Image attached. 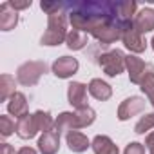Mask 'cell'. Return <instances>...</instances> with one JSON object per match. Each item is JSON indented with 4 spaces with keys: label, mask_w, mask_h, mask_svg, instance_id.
<instances>
[{
    "label": "cell",
    "mask_w": 154,
    "mask_h": 154,
    "mask_svg": "<svg viewBox=\"0 0 154 154\" xmlns=\"http://www.w3.org/2000/svg\"><path fill=\"white\" fill-rule=\"evenodd\" d=\"M45 72H47V63L45 62L29 60V62H24L17 69V82L20 85L31 87V85L38 84V80L42 78V74H45Z\"/></svg>",
    "instance_id": "4"
},
{
    "label": "cell",
    "mask_w": 154,
    "mask_h": 154,
    "mask_svg": "<svg viewBox=\"0 0 154 154\" xmlns=\"http://www.w3.org/2000/svg\"><path fill=\"white\" fill-rule=\"evenodd\" d=\"M125 69L129 72L131 84H136V85H140L143 82V78L152 71V67L149 63H145L141 58H138L136 54H127L125 56Z\"/></svg>",
    "instance_id": "7"
},
{
    "label": "cell",
    "mask_w": 154,
    "mask_h": 154,
    "mask_svg": "<svg viewBox=\"0 0 154 154\" xmlns=\"http://www.w3.org/2000/svg\"><path fill=\"white\" fill-rule=\"evenodd\" d=\"M154 129V112H149V114H143L138 123L134 125V132L136 134H145L147 131Z\"/></svg>",
    "instance_id": "24"
},
{
    "label": "cell",
    "mask_w": 154,
    "mask_h": 154,
    "mask_svg": "<svg viewBox=\"0 0 154 154\" xmlns=\"http://www.w3.org/2000/svg\"><path fill=\"white\" fill-rule=\"evenodd\" d=\"M8 112H9L11 116H15L17 120H20L22 116L29 114V112H27V98H26L24 93L17 91V93L8 100Z\"/></svg>",
    "instance_id": "15"
},
{
    "label": "cell",
    "mask_w": 154,
    "mask_h": 154,
    "mask_svg": "<svg viewBox=\"0 0 154 154\" xmlns=\"http://www.w3.org/2000/svg\"><path fill=\"white\" fill-rule=\"evenodd\" d=\"M60 149V132L58 131H47L38 138V150L42 154H56Z\"/></svg>",
    "instance_id": "13"
},
{
    "label": "cell",
    "mask_w": 154,
    "mask_h": 154,
    "mask_svg": "<svg viewBox=\"0 0 154 154\" xmlns=\"http://www.w3.org/2000/svg\"><path fill=\"white\" fill-rule=\"evenodd\" d=\"M65 141H67V147L71 152H76V154H80V152H85L89 147H91V141L89 138L80 132V131H71L65 134Z\"/></svg>",
    "instance_id": "14"
},
{
    "label": "cell",
    "mask_w": 154,
    "mask_h": 154,
    "mask_svg": "<svg viewBox=\"0 0 154 154\" xmlns=\"http://www.w3.org/2000/svg\"><path fill=\"white\" fill-rule=\"evenodd\" d=\"M91 35L102 44H114L116 40H122V20H109L98 26Z\"/></svg>",
    "instance_id": "8"
},
{
    "label": "cell",
    "mask_w": 154,
    "mask_h": 154,
    "mask_svg": "<svg viewBox=\"0 0 154 154\" xmlns=\"http://www.w3.org/2000/svg\"><path fill=\"white\" fill-rule=\"evenodd\" d=\"M38 132H40V125H38V120H36L35 112L33 114H26L20 120H17V134H18V138L31 140Z\"/></svg>",
    "instance_id": "12"
},
{
    "label": "cell",
    "mask_w": 154,
    "mask_h": 154,
    "mask_svg": "<svg viewBox=\"0 0 154 154\" xmlns=\"http://www.w3.org/2000/svg\"><path fill=\"white\" fill-rule=\"evenodd\" d=\"M17 154H36V150H35L33 147H22Z\"/></svg>",
    "instance_id": "30"
},
{
    "label": "cell",
    "mask_w": 154,
    "mask_h": 154,
    "mask_svg": "<svg viewBox=\"0 0 154 154\" xmlns=\"http://www.w3.org/2000/svg\"><path fill=\"white\" fill-rule=\"evenodd\" d=\"M13 132H17L15 120L8 114H0V134H2V138H9Z\"/></svg>",
    "instance_id": "23"
},
{
    "label": "cell",
    "mask_w": 154,
    "mask_h": 154,
    "mask_svg": "<svg viewBox=\"0 0 154 154\" xmlns=\"http://www.w3.org/2000/svg\"><path fill=\"white\" fill-rule=\"evenodd\" d=\"M0 154H15V149L9 143H0Z\"/></svg>",
    "instance_id": "29"
},
{
    "label": "cell",
    "mask_w": 154,
    "mask_h": 154,
    "mask_svg": "<svg viewBox=\"0 0 154 154\" xmlns=\"http://www.w3.org/2000/svg\"><path fill=\"white\" fill-rule=\"evenodd\" d=\"M87 85L82 82H71L67 85V100L74 109H84L87 105Z\"/></svg>",
    "instance_id": "11"
},
{
    "label": "cell",
    "mask_w": 154,
    "mask_h": 154,
    "mask_svg": "<svg viewBox=\"0 0 154 154\" xmlns=\"http://www.w3.org/2000/svg\"><path fill=\"white\" fill-rule=\"evenodd\" d=\"M67 22H69L67 11H58V13L47 15V29L42 35L40 44L42 45H49V47L63 44L67 40V35H69Z\"/></svg>",
    "instance_id": "3"
},
{
    "label": "cell",
    "mask_w": 154,
    "mask_h": 154,
    "mask_svg": "<svg viewBox=\"0 0 154 154\" xmlns=\"http://www.w3.org/2000/svg\"><path fill=\"white\" fill-rule=\"evenodd\" d=\"M150 45H152V49H154V36H152V40H150Z\"/></svg>",
    "instance_id": "31"
},
{
    "label": "cell",
    "mask_w": 154,
    "mask_h": 154,
    "mask_svg": "<svg viewBox=\"0 0 154 154\" xmlns=\"http://www.w3.org/2000/svg\"><path fill=\"white\" fill-rule=\"evenodd\" d=\"M98 65L102 67V71L109 78H114V76H118L125 71V54L120 49L105 51L98 56Z\"/></svg>",
    "instance_id": "5"
},
{
    "label": "cell",
    "mask_w": 154,
    "mask_h": 154,
    "mask_svg": "<svg viewBox=\"0 0 154 154\" xmlns=\"http://www.w3.org/2000/svg\"><path fill=\"white\" fill-rule=\"evenodd\" d=\"M91 147L94 150V154H120V149L118 145L105 134H98L93 138L91 141Z\"/></svg>",
    "instance_id": "18"
},
{
    "label": "cell",
    "mask_w": 154,
    "mask_h": 154,
    "mask_svg": "<svg viewBox=\"0 0 154 154\" xmlns=\"http://www.w3.org/2000/svg\"><path fill=\"white\" fill-rule=\"evenodd\" d=\"M145 149H147L150 154H154V131L147 134V138H145Z\"/></svg>",
    "instance_id": "28"
},
{
    "label": "cell",
    "mask_w": 154,
    "mask_h": 154,
    "mask_svg": "<svg viewBox=\"0 0 154 154\" xmlns=\"http://www.w3.org/2000/svg\"><path fill=\"white\" fill-rule=\"evenodd\" d=\"M140 89L145 93V96L149 98L150 105L154 107V72H152V71L145 76V78H143V82L140 84Z\"/></svg>",
    "instance_id": "25"
},
{
    "label": "cell",
    "mask_w": 154,
    "mask_h": 154,
    "mask_svg": "<svg viewBox=\"0 0 154 154\" xmlns=\"http://www.w3.org/2000/svg\"><path fill=\"white\" fill-rule=\"evenodd\" d=\"M18 24V11L11 8L9 2H4L0 6V29L2 31H11Z\"/></svg>",
    "instance_id": "19"
},
{
    "label": "cell",
    "mask_w": 154,
    "mask_h": 154,
    "mask_svg": "<svg viewBox=\"0 0 154 154\" xmlns=\"http://www.w3.org/2000/svg\"><path fill=\"white\" fill-rule=\"evenodd\" d=\"M87 42H89L87 33L78 31V29H71L69 35H67V40H65V44H67V47L71 51H80V49H84L87 45Z\"/></svg>",
    "instance_id": "20"
},
{
    "label": "cell",
    "mask_w": 154,
    "mask_h": 154,
    "mask_svg": "<svg viewBox=\"0 0 154 154\" xmlns=\"http://www.w3.org/2000/svg\"><path fill=\"white\" fill-rule=\"evenodd\" d=\"M67 17H69V24L72 26V29H78L84 33H93L98 26H102L109 20H120L118 2H109V0L69 2Z\"/></svg>",
    "instance_id": "1"
},
{
    "label": "cell",
    "mask_w": 154,
    "mask_h": 154,
    "mask_svg": "<svg viewBox=\"0 0 154 154\" xmlns=\"http://www.w3.org/2000/svg\"><path fill=\"white\" fill-rule=\"evenodd\" d=\"M87 89H89L91 96L96 98L98 102H107V100L112 96V87H111L107 82H103L102 78H93V80L89 82Z\"/></svg>",
    "instance_id": "17"
},
{
    "label": "cell",
    "mask_w": 154,
    "mask_h": 154,
    "mask_svg": "<svg viewBox=\"0 0 154 154\" xmlns=\"http://www.w3.org/2000/svg\"><path fill=\"white\" fill-rule=\"evenodd\" d=\"M123 154H145V145H141V143H138V141H131V143L125 147Z\"/></svg>",
    "instance_id": "26"
},
{
    "label": "cell",
    "mask_w": 154,
    "mask_h": 154,
    "mask_svg": "<svg viewBox=\"0 0 154 154\" xmlns=\"http://www.w3.org/2000/svg\"><path fill=\"white\" fill-rule=\"evenodd\" d=\"M9 4L15 11H20V9H27L31 8V0H9Z\"/></svg>",
    "instance_id": "27"
},
{
    "label": "cell",
    "mask_w": 154,
    "mask_h": 154,
    "mask_svg": "<svg viewBox=\"0 0 154 154\" xmlns=\"http://www.w3.org/2000/svg\"><path fill=\"white\" fill-rule=\"evenodd\" d=\"M132 22H134V27L141 35L154 31V9L152 8H143L141 11L136 13V17H134Z\"/></svg>",
    "instance_id": "16"
},
{
    "label": "cell",
    "mask_w": 154,
    "mask_h": 154,
    "mask_svg": "<svg viewBox=\"0 0 154 154\" xmlns=\"http://www.w3.org/2000/svg\"><path fill=\"white\" fill-rule=\"evenodd\" d=\"M15 76L4 72L0 76V100L2 102H8L13 94H15Z\"/></svg>",
    "instance_id": "21"
},
{
    "label": "cell",
    "mask_w": 154,
    "mask_h": 154,
    "mask_svg": "<svg viewBox=\"0 0 154 154\" xmlns=\"http://www.w3.org/2000/svg\"><path fill=\"white\" fill-rule=\"evenodd\" d=\"M122 42L123 45L131 51V53H143L147 49V42L143 40L141 33L134 27V22L132 20H127V22H122Z\"/></svg>",
    "instance_id": "6"
},
{
    "label": "cell",
    "mask_w": 154,
    "mask_h": 154,
    "mask_svg": "<svg viewBox=\"0 0 154 154\" xmlns=\"http://www.w3.org/2000/svg\"><path fill=\"white\" fill-rule=\"evenodd\" d=\"M35 116H36V120H38V125H40V132H42V134L54 129V120H53V116H51L47 111H36Z\"/></svg>",
    "instance_id": "22"
},
{
    "label": "cell",
    "mask_w": 154,
    "mask_h": 154,
    "mask_svg": "<svg viewBox=\"0 0 154 154\" xmlns=\"http://www.w3.org/2000/svg\"><path fill=\"white\" fill-rule=\"evenodd\" d=\"M143 109H145V100H143L141 96H129V98H125V100L120 103L116 116H118L120 122H125V120L136 116L138 112H141Z\"/></svg>",
    "instance_id": "10"
},
{
    "label": "cell",
    "mask_w": 154,
    "mask_h": 154,
    "mask_svg": "<svg viewBox=\"0 0 154 154\" xmlns=\"http://www.w3.org/2000/svg\"><path fill=\"white\" fill-rule=\"evenodd\" d=\"M78 67H80V63H78L76 58H72V56H60V58H56L53 62L51 71H53V74L56 76V78L65 80V78H71L72 74L78 72Z\"/></svg>",
    "instance_id": "9"
},
{
    "label": "cell",
    "mask_w": 154,
    "mask_h": 154,
    "mask_svg": "<svg viewBox=\"0 0 154 154\" xmlns=\"http://www.w3.org/2000/svg\"><path fill=\"white\" fill-rule=\"evenodd\" d=\"M96 120V111L93 107H84V109H76L74 112H60L58 118L54 120V131L60 134H67L71 131H78L93 125Z\"/></svg>",
    "instance_id": "2"
}]
</instances>
